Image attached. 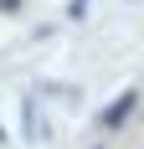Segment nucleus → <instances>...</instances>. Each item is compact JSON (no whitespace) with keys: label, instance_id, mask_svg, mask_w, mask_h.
I'll return each instance as SVG.
<instances>
[{"label":"nucleus","instance_id":"f257e3e1","mask_svg":"<svg viewBox=\"0 0 144 149\" xmlns=\"http://www.w3.org/2000/svg\"><path fill=\"white\" fill-rule=\"evenodd\" d=\"M134 108H139V93H134V88H124L113 103L98 113V129H108V134H113V129H124V123L134 118Z\"/></svg>","mask_w":144,"mask_h":149},{"label":"nucleus","instance_id":"f03ea898","mask_svg":"<svg viewBox=\"0 0 144 149\" xmlns=\"http://www.w3.org/2000/svg\"><path fill=\"white\" fill-rule=\"evenodd\" d=\"M21 134L36 139V144H46V139H52V123H46V113L36 108V93H26V98H21Z\"/></svg>","mask_w":144,"mask_h":149},{"label":"nucleus","instance_id":"7ed1b4c3","mask_svg":"<svg viewBox=\"0 0 144 149\" xmlns=\"http://www.w3.org/2000/svg\"><path fill=\"white\" fill-rule=\"evenodd\" d=\"M36 93H57L67 108H77V103H82V88H67V82H36Z\"/></svg>","mask_w":144,"mask_h":149},{"label":"nucleus","instance_id":"20e7f679","mask_svg":"<svg viewBox=\"0 0 144 149\" xmlns=\"http://www.w3.org/2000/svg\"><path fill=\"white\" fill-rule=\"evenodd\" d=\"M87 15V0H67V21H82Z\"/></svg>","mask_w":144,"mask_h":149},{"label":"nucleus","instance_id":"39448f33","mask_svg":"<svg viewBox=\"0 0 144 149\" xmlns=\"http://www.w3.org/2000/svg\"><path fill=\"white\" fill-rule=\"evenodd\" d=\"M21 10V0H0V15H15Z\"/></svg>","mask_w":144,"mask_h":149},{"label":"nucleus","instance_id":"423d86ee","mask_svg":"<svg viewBox=\"0 0 144 149\" xmlns=\"http://www.w3.org/2000/svg\"><path fill=\"white\" fill-rule=\"evenodd\" d=\"M0 144H5V123H0Z\"/></svg>","mask_w":144,"mask_h":149}]
</instances>
